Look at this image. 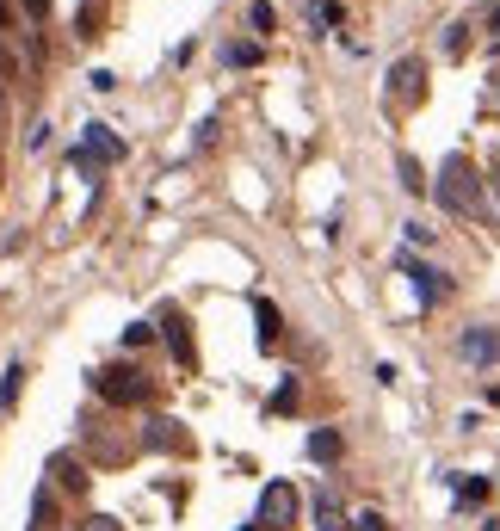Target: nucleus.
Wrapping results in <instances>:
<instances>
[{
  "label": "nucleus",
  "instance_id": "obj_8",
  "mask_svg": "<svg viewBox=\"0 0 500 531\" xmlns=\"http://www.w3.org/2000/svg\"><path fill=\"white\" fill-rule=\"evenodd\" d=\"M420 81H426V68L408 56V62H396V68H389V93H396V99H408V93H420Z\"/></svg>",
  "mask_w": 500,
  "mask_h": 531
},
{
  "label": "nucleus",
  "instance_id": "obj_26",
  "mask_svg": "<svg viewBox=\"0 0 500 531\" xmlns=\"http://www.w3.org/2000/svg\"><path fill=\"white\" fill-rule=\"evenodd\" d=\"M488 186H494V204H500V173H494V180H488Z\"/></svg>",
  "mask_w": 500,
  "mask_h": 531
},
{
  "label": "nucleus",
  "instance_id": "obj_15",
  "mask_svg": "<svg viewBox=\"0 0 500 531\" xmlns=\"http://www.w3.org/2000/svg\"><path fill=\"white\" fill-rule=\"evenodd\" d=\"M260 62V44H223V68H254Z\"/></svg>",
  "mask_w": 500,
  "mask_h": 531
},
{
  "label": "nucleus",
  "instance_id": "obj_20",
  "mask_svg": "<svg viewBox=\"0 0 500 531\" xmlns=\"http://www.w3.org/2000/svg\"><path fill=\"white\" fill-rule=\"evenodd\" d=\"M75 531H118V519H105V513H99V519H87V525H75Z\"/></svg>",
  "mask_w": 500,
  "mask_h": 531
},
{
  "label": "nucleus",
  "instance_id": "obj_12",
  "mask_svg": "<svg viewBox=\"0 0 500 531\" xmlns=\"http://www.w3.org/2000/svg\"><path fill=\"white\" fill-rule=\"evenodd\" d=\"M19 383H25V365L13 359V365H7V377H0V414H13V402H19Z\"/></svg>",
  "mask_w": 500,
  "mask_h": 531
},
{
  "label": "nucleus",
  "instance_id": "obj_21",
  "mask_svg": "<svg viewBox=\"0 0 500 531\" xmlns=\"http://www.w3.org/2000/svg\"><path fill=\"white\" fill-rule=\"evenodd\" d=\"M25 13L31 19H50V0H25Z\"/></svg>",
  "mask_w": 500,
  "mask_h": 531
},
{
  "label": "nucleus",
  "instance_id": "obj_24",
  "mask_svg": "<svg viewBox=\"0 0 500 531\" xmlns=\"http://www.w3.org/2000/svg\"><path fill=\"white\" fill-rule=\"evenodd\" d=\"M488 31H494V38H500V7H494V13H488Z\"/></svg>",
  "mask_w": 500,
  "mask_h": 531
},
{
  "label": "nucleus",
  "instance_id": "obj_14",
  "mask_svg": "<svg viewBox=\"0 0 500 531\" xmlns=\"http://www.w3.org/2000/svg\"><path fill=\"white\" fill-rule=\"evenodd\" d=\"M396 173H402V186H408V192H426V186H433V180L420 173V161H414V155H396Z\"/></svg>",
  "mask_w": 500,
  "mask_h": 531
},
{
  "label": "nucleus",
  "instance_id": "obj_10",
  "mask_svg": "<svg viewBox=\"0 0 500 531\" xmlns=\"http://www.w3.org/2000/svg\"><path fill=\"white\" fill-rule=\"evenodd\" d=\"M315 531H346V519H340V501H334V494H315Z\"/></svg>",
  "mask_w": 500,
  "mask_h": 531
},
{
  "label": "nucleus",
  "instance_id": "obj_13",
  "mask_svg": "<svg viewBox=\"0 0 500 531\" xmlns=\"http://www.w3.org/2000/svg\"><path fill=\"white\" fill-rule=\"evenodd\" d=\"M247 25H254L260 38H272V31H278V7H272V0H254V7H247Z\"/></svg>",
  "mask_w": 500,
  "mask_h": 531
},
{
  "label": "nucleus",
  "instance_id": "obj_23",
  "mask_svg": "<svg viewBox=\"0 0 500 531\" xmlns=\"http://www.w3.org/2000/svg\"><path fill=\"white\" fill-rule=\"evenodd\" d=\"M13 25V7H7V0H0V31H7Z\"/></svg>",
  "mask_w": 500,
  "mask_h": 531
},
{
  "label": "nucleus",
  "instance_id": "obj_1",
  "mask_svg": "<svg viewBox=\"0 0 500 531\" xmlns=\"http://www.w3.org/2000/svg\"><path fill=\"white\" fill-rule=\"evenodd\" d=\"M433 198L451 210V217H476V210H482V173L463 161V155H451L439 167V180H433Z\"/></svg>",
  "mask_w": 500,
  "mask_h": 531
},
{
  "label": "nucleus",
  "instance_id": "obj_6",
  "mask_svg": "<svg viewBox=\"0 0 500 531\" xmlns=\"http://www.w3.org/2000/svg\"><path fill=\"white\" fill-rule=\"evenodd\" d=\"M463 359H470V365H494L500 359V334L494 328H470V334H463Z\"/></svg>",
  "mask_w": 500,
  "mask_h": 531
},
{
  "label": "nucleus",
  "instance_id": "obj_16",
  "mask_svg": "<svg viewBox=\"0 0 500 531\" xmlns=\"http://www.w3.org/2000/svg\"><path fill=\"white\" fill-rule=\"evenodd\" d=\"M149 445H155V451L180 445V420H149Z\"/></svg>",
  "mask_w": 500,
  "mask_h": 531
},
{
  "label": "nucleus",
  "instance_id": "obj_25",
  "mask_svg": "<svg viewBox=\"0 0 500 531\" xmlns=\"http://www.w3.org/2000/svg\"><path fill=\"white\" fill-rule=\"evenodd\" d=\"M0 130H7V93H0Z\"/></svg>",
  "mask_w": 500,
  "mask_h": 531
},
{
  "label": "nucleus",
  "instance_id": "obj_4",
  "mask_svg": "<svg viewBox=\"0 0 500 531\" xmlns=\"http://www.w3.org/2000/svg\"><path fill=\"white\" fill-rule=\"evenodd\" d=\"M81 149H87L99 167H112V161H124V136L105 130V124H87V130H81Z\"/></svg>",
  "mask_w": 500,
  "mask_h": 531
},
{
  "label": "nucleus",
  "instance_id": "obj_11",
  "mask_svg": "<svg viewBox=\"0 0 500 531\" xmlns=\"http://www.w3.org/2000/svg\"><path fill=\"white\" fill-rule=\"evenodd\" d=\"M309 457H315V464H334V457H340V433H328V427L309 433Z\"/></svg>",
  "mask_w": 500,
  "mask_h": 531
},
{
  "label": "nucleus",
  "instance_id": "obj_19",
  "mask_svg": "<svg viewBox=\"0 0 500 531\" xmlns=\"http://www.w3.org/2000/svg\"><path fill=\"white\" fill-rule=\"evenodd\" d=\"M149 334H155L149 322H130V328H124V346H142V340H149Z\"/></svg>",
  "mask_w": 500,
  "mask_h": 531
},
{
  "label": "nucleus",
  "instance_id": "obj_27",
  "mask_svg": "<svg viewBox=\"0 0 500 531\" xmlns=\"http://www.w3.org/2000/svg\"><path fill=\"white\" fill-rule=\"evenodd\" d=\"M247 531H266V525H247Z\"/></svg>",
  "mask_w": 500,
  "mask_h": 531
},
{
  "label": "nucleus",
  "instance_id": "obj_9",
  "mask_svg": "<svg viewBox=\"0 0 500 531\" xmlns=\"http://www.w3.org/2000/svg\"><path fill=\"white\" fill-rule=\"evenodd\" d=\"M254 315H260V346H278V334H284V315H278V303L254 297Z\"/></svg>",
  "mask_w": 500,
  "mask_h": 531
},
{
  "label": "nucleus",
  "instance_id": "obj_22",
  "mask_svg": "<svg viewBox=\"0 0 500 531\" xmlns=\"http://www.w3.org/2000/svg\"><path fill=\"white\" fill-rule=\"evenodd\" d=\"M352 525H359V531H383V519H377V513H359Z\"/></svg>",
  "mask_w": 500,
  "mask_h": 531
},
{
  "label": "nucleus",
  "instance_id": "obj_2",
  "mask_svg": "<svg viewBox=\"0 0 500 531\" xmlns=\"http://www.w3.org/2000/svg\"><path fill=\"white\" fill-rule=\"evenodd\" d=\"M93 389L105 402H142L149 396V377H142L136 365H112V371H93Z\"/></svg>",
  "mask_w": 500,
  "mask_h": 531
},
{
  "label": "nucleus",
  "instance_id": "obj_7",
  "mask_svg": "<svg viewBox=\"0 0 500 531\" xmlns=\"http://www.w3.org/2000/svg\"><path fill=\"white\" fill-rule=\"evenodd\" d=\"M408 278H414V291H420V303H445V297H451V285H445V272H433V266H414V260H408Z\"/></svg>",
  "mask_w": 500,
  "mask_h": 531
},
{
  "label": "nucleus",
  "instance_id": "obj_17",
  "mask_svg": "<svg viewBox=\"0 0 500 531\" xmlns=\"http://www.w3.org/2000/svg\"><path fill=\"white\" fill-rule=\"evenodd\" d=\"M272 408H278V414H291V408H297V377H284V383H278V396H272Z\"/></svg>",
  "mask_w": 500,
  "mask_h": 531
},
{
  "label": "nucleus",
  "instance_id": "obj_18",
  "mask_svg": "<svg viewBox=\"0 0 500 531\" xmlns=\"http://www.w3.org/2000/svg\"><path fill=\"white\" fill-rule=\"evenodd\" d=\"M50 513H56V507H50V494H44V488H38V494H31V519H38V531H44V525H50Z\"/></svg>",
  "mask_w": 500,
  "mask_h": 531
},
{
  "label": "nucleus",
  "instance_id": "obj_5",
  "mask_svg": "<svg viewBox=\"0 0 500 531\" xmlns=\"http://www.w3.org/2000/svg\"><path fill=\"white\" fill-rule=\"evenodd\" d=\"M291 513H297V494L284 488V482H272V488L260 494V525L278 531V525H291Z\"/></svg>",
  "mask_w": 500,
  "mask_h": 531
},
{
  "label": "nucleus",
  "instance_id": "obj_3",
  "mask_svg": "<svg viewBox=\"0 0 500 531\" xmlns=\"http://www.w3.org/2000/svg\"><path fill=\"white\" fill-rule=\"evenodd\" d=\"M161 340L173 346V359H180L186 371L198 365V346H192V322H186V315H180V309H167V315H161Z\"/></svg>",
  "mask_w": 500,
  "mask_h": 531
}]
</instances>
